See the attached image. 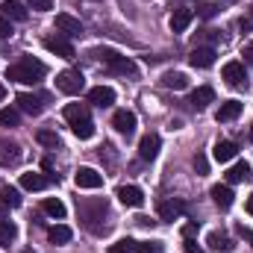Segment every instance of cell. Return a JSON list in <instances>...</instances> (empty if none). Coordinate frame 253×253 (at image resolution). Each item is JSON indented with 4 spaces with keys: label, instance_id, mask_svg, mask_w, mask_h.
Returning a JSON list of instances; mask_svg holds the SVG:
<instances>
[{
    "label": "cell",
    "instance_id": "obj_15",
    "mask_svg": "<svg viewBox=\"0 0 253 253\" xmlns=\"http://www.w3.org/2000/svg\"><path fill=\"white\" fill-rule=\"evenodd\" d=\"M118 200L124 203V206H132V209H138L141 203H144V194H141V189L138 186H118Z\"/></svg>",
    "mask_w": 253,
    "mask_h": 253
},
{
    "label": "cell",
    "instance_id": "obj_21",
    "mask_svg": "<svg viewBox=\"0 0 253 253\" xmlns=\"http://www.w3.org/2000/svg\"><path fill=\"white\" fill-rule=\"evenodd\" d=\"M50 180H56V177H42V174H21V189L27 191H42Z\"/></svg>",
    "mask_w": 253,
    "mask_h": 253
},
{
    "label": "cell",
    "instance_id": "obj_31",
    "mask_svg": "<svg viewBox=\"0 0 253 253\" xmlns=\"http://www.w3.org/2000/svg\"><path fill=\"white\" fill-rule=\"evenodd\" d=\"M0 200H3L9 209H15V206H21V191L12 189V186H3V189H0Z\"/></svg>",
    "mask_w": 253,
    "mask_h": 253
},
{
    "label": "cell",
    "instance_id": "obj_22",
    "mask_svg": "<svg viewBox=\"0 0 253 253\" xmlns=\"http://www.w3.org/2000/svg\"><path fill=\"white\" fill-rule=\"evenodd\" d=\"M245 180H251V165L248 162H236L227 171V186H236V183H245Z\"/></svg>",
    "mask_w": 253,
    "mask_h": 253
},
{
    "label": "cell",
    "instance_id": "obj_3",
    "mask_svg": "<svg viewBox=\"0 0 253 253\" xmlns=\"http://www.w3.org/2000/svg\"><path fill=\"white\" fill-rule=\"evenodd\" d=\"M94 56L103 62L106 71H112V74H121V77H135V62L129 59V56H121L118 50H112V47H100V50H94Z\"/></svg>",
    "mask_w": 253,
    "mask_h": 253
},
{
    "label": "cell",
    "instance_id": "obj_38",
    "mask_svg": "<svg viewBox=\"0 0 253 253\" xmlns=\"http://www.w3.org/2000/svg\"><path fill=\"white\" fill-rule=\"evenodd\" d=\"M33 9H39V12H47V9H53V0H27Z\"/></svg>",
    "mask_w": 253,
    "mask_h": 253
},
{
    "label": "cell",
    "instance_id": "obj_24",
    "mask_svg": "<svg viewBox=\"0 0 253 253\" xmlns=\"http://www.w3.org/2000/svg\"><path fill=\"white\" fill-rule=\"evenodd\" d=\"M236 153H239V147H236L233 141H218V144H215V150H212V156H215L218 162H233V159H236Z\"/></svg>",
    "mask_w": 253,
    "mask_h": 253
},
{
    "label": "cell",
    "instance_id": "obj_19",
    "mask_svg": "<svg viewBox=\"0 0 253 253\" xmlns=\"http://www.w3.org/2000/svg\"><path fill=\"white\" fill-rule=\"evenodd\" d=\"M65 121L71 126L83 124V121H91V118H88V106H85V103H68V106H65Z\"/></svg>",
    "mask_w": 253,
    "mask_h": 253
},
{
    "label": "cell",
    "instance_id": "obj_4",
    "mask_svg": "<svg viewBox=\"0 0 253 253\" xmlns=\"http://www.w3.org/2000/svg\"><path fill=\"white\" fill-rule=\"evenodd\" d=\"M56 88H59L62 94H80V91L85 88V77H83V71H77V68L62 71V74L56 77Z\"/></svg>",
    "mask_w": 253,
    "mask_h": 253
},
{
    "label": "cell",
    "instance_id": "obj_34",
    "mask_svg": "<svg viewBox=\"0 0 253 253\" xmlns=\"http://www.w3.org/2000/svg\"><path fill=\"white\" fill-rule=\"evenodd\" d=\"M71 129H74V135H77V138H83V141L94 135V124H91V121H83V124H74Z\"/></svg>",
    "mask_w": 253,
    "mask_h": 253
},
{
    "label": "cell",
    "instance_id": "obj_35",
    "mask_svg": "<svg viewBox=\"0 0 253 253\" xmlns=\"http://www.w3.org/2000/svg\"><path fill=\"white\" fill-rule=\"evenodd\" d=\"M18 121H21L18 109H0V124L3 126H18Z\"/></svg>",
    "mask_w": 253,
    "mask_h": 253
},
{
    "label": "cell",
    "instance_id": "obj_28",
    "mask_svg": "<svg viewBox=\"0 0 253 253\" xmlns=\"http://www.w3.org/2000/svg\"><path fill=\"white\" fill-rule=\"evenodd\" d=\"M15 239H18V227H15L12 221H6V218H3V221H0V245H3V248H9Z\"/></svg>",
    "mask_w": 253,
    "mask_h": 253
},
{
    "label": "cell",
    "instance_id": "obj_25",
    "mask_svg": "<svg viewBox=\"0 0 253 253\" xmlns=\"http://www.w3.org/2000/svg\"><path fill=\"white\" fill-rule=\"evenodd\" d=\"M0 9H3V18H12V21H27V9H24L18 0H6Z\"/></svg>",
    "mask_w": 253,
    "mask_h": 253
},
{
    "label": "cell",
    "instance_id": "obj_29",
    "mask_svg": "<svg viewBox=\"0 0 253 253\" xmlns=\"http://www.w3.org/2000/svg\"><path fill=\"white\" fill-rule=\"evenodd\" d=\"M71 227H65V224H56V227H50V233H47V239L53 242V245H68L71 242Z\"/></svg>",
    "mask_w": 253,
    "mask_h": 253
},
{
    "label": "cell",
    "instance_id": "obj_27",
    "mask_svg": "<svg viewBox=\"0 0 253 253\" xmlns=\"http://www.w3.org/2000/svg\"><path fill=\"white\" fill-rule=\"evenodd\" d=\"M206 242H209V248H215V251H224V253L233 251V242H230V236H227V233H218V230H212Z\"/></svg>",
    "mask_w": 253,
    "mask_h": 253
},
{
    "label": "cell",
    "instance_id": "obj_45",
    "mask_svg": "<svg viewBox=\"0 0 253 253\" xmlns=\"http://www.w3.org/2000/svg\"><path fill=\"white\" fill-rule=\"evenodd\" d=\"M6 212H9V206H6V203L0 200V221H3V215H6Z\"/></svg>",
    "mask_w": 253,
    "mask_h": 253
},
{
    "label": "cell",
    "instance_id": "obj_20",
    "mask_svg": "<svg viewBox=\"0 0 253 253\" xmlns=\"http://www.w3.org/2000/svg\"><path fill=\"white\" fill-rule=\"evenodd\" d=\"M209 194H212V200H215L221 209H230V206H233V197H236V194H233V189H230L227 183H224V186H221V183H218V186H212V189H209Z\"/></svg>",
    "mask_w": 253,
    "mask_h": 253
},
{
    "label": "cell",
    "instance_id": "obj_23",
    "mask_svg": "<svg viewBox=\"0 0 253 253\" xmlns=\"http://www.w3.org/2000/svg\"><path fill=\"white\" fill-rule=\"evenodd\" d=\"M191 18H194L191 9H174V15H171V30H174V33H186V27L191 24Z\"/></svg>",
    "mask_w": 253,
    "mask_h": 253
},
{
    "label": "cell",
    "instance_id": "obj_50",
    "mask_svg": "<svg viewBox=\"0 0 253 253\" xmlns=\"http://www.w3.org/2000/svg\"><path fill=\"white\" fill-rule=\"evenodd\" d=\"M251 21H253V18H251Z\"/></svg>",
    "mask_w": 253,
    "mask_h": 253
},
{
    "label": "cell",
    "instance_id": "obj_16",
    "mask_svg": "<svg viewBox=\"0 0 253 253\" xmlns=\"http://www.w3.org/2000/svg\"><path fill=\"white\" fill-rule=\"evenodd\" d=\"M239 115H242V103H239V100H227V103L218 106L215 121H218V124H230V121H236Z\"/></svg>",
    "mask_w": 253,
    "mask_h": 253
},
{
    "label": "cell",
    "instance_id": "obj_37",
    "mask_svg": "<svg viewBox=\"0 0 253 253\" xmlns=\"http://www.w3.org/2000/svg\"><path fill=\"white\" fill-rule=\"evenodd\" d=\"M194 171H197V174H206V171H209V159H206L203 153L194 156Z\"/></svg>",
    "mask_w": 253,
    "mask_h": 253
},
{
    "label": "cell",
    "instance_id": "obj_12",
    "mask_svg": "<svg viewBox=\"0 0 253 253\" xmlns=\"http://www.w3.org/2000/svg\"><path fill=\"white\" fill-rule=\"evenodd\" d=\"M21 162V147L9 138H0V165L9 168V165H18Z\"/></svg>",
    "mask_w": 253,
    "mask_h": 253
},
{
    "label": "cell",
    "instance_id": "obj_46",
    "mask_svg": "<svg viewBox=\"0 0 253 253\" xmlns=\"http://www.w3.org/2000/svg\"><path fill=\"white\" fill-rule=\"evenodd\" d=\"M248 212L253 215V194H251V200H248Z\"/></svg>",
    "mask_w": 253,
    "mask_h": 253
},
{
    "label": "cell",
    "instance_id": "obj_49",
    "mask_svg": "<svg viewBox=\"0 0 253 253\" xmlns=\"http://www.w3.org/2000/svg\"><path fill=\"white\" fill-rule=\"evenodd\" d=\"M24 253H33V251H24Z\"/></svg>",
    "mask_w": 253,
    "mask_h": 253
},
{
    "label": "cell",
    "instance_id": "obj_10",
    "mask_svg": "<svg viewBox=\"0 0 253 253\" xmlns=\"http://www.w3.org/2000/svg\"><path fill=\"white\" fill-rule=\"evenodd\" d=\"M183 212H186V203H183V200H174V197H171V200H162V203H159V218L168 221V224H171V221H180Z\"/></svg>",
    "mask_w": 253,
    "mask_h": 253
},
{
    "label": "cell",
    "instance_id": "obj_48",
    "mask_svg": "<svg viewBox=\"0 0 253 253\" xmlns=\"http://www.w3.org/2000/svg\"><path fill=\"white\" fill-rule=\"evenodd\" d=\"M251 141H253V126H251Z\"/></svg>",
    "mask_w": 253,
    "mask_h": 253
},
{
    "label": "cell",
    "instance_id": "obj_43",
    "mask_svg": "<svg viewBox=\"0 0 253 253\" xmlns=\"http://www.w3.org/2000/svg\"><path fill=\"white\" fill-rule=\"evenodd\" d=\"M194 233H197V224H186V227H183V236H186V239H191Z\"/></svg>",
    "mask_w": 253,
    "mask_h": 253
},
{
    "label": "cell",
    "instance_id": "obj_32",
    "mask_svg": "<svg viewBox=\"0 0 253 253\" xmlns=\"http://www.w3.org/2000/svg\"><path fill=\"white\" fill-rule=\"evenodd\" d=\"M36 138H39V144H44V147H53V150L59 147V135H56L53 129H39Z\"/></svg>",
    "mask_w": 253,
    "mask_h": 253
},
{
    "label": "cell",
    "instance_id": "obj_17",
    "mask_svg": "<svg viewBox=\"0 0 253 253\" xmlns=\"http://www.w3.org/2000/svg\"><path fill=\"white\" fill-rule=\"evenodd\" d=\"M189 62L191 68H212L215 65V47H194Z\"/></svg>",
    "mask_w": 253,
    "mask_h": 253
},
{
    "label": "cell",
    "instance_id": "obj_41",
    "mask_svg": "<svg viewBox=\"0 0 253 253\" xmlns=\"http://www.w3.org/2000/svg\"><path fill=\"white\" fill-rule=\"evenodd\" d=\"M239 236H242L245 242H251V245H253V230H251V227H245V224H239Z\"/></svg>",
    "mask_w": 253,
    "mask_h": 253
},
{
    "label": "cell",
    "instance_id": "obj_44",
    "mask_svg": "<svg viewBox=\"0 0 253 253\" xmlns=\"http://www.w3.org/2000/svg\"><path fill=\"white\" fill-rule=\"evenodd\" d=\"M245 56H248V59H251V62H253V42H251V44H248V47H245Z\"/></svg>",
    "mask_w": 253,
    "mask_h": 253
},
{
    "label": "cell",
    "instance_id": "obj_9",
    "mask_svg": "<svg viewBox=\"0 0 253 253\" xmlns=\"http://www.w3.org/2000/svg\"><path fill=\"white\" fill-rule=\"evenodd\" d=\"M74 183H77L80 189H100V186H103V174H97L94 168H80V171L74 174Z\"/></svg>",
    "mask_w": 253,
    "mask_h": 253
},
{
    "label": "cell",
    "instance_id": "obj_30",
    "mask_svg": "<svg viewBox=\"0 0 253 253\" xmlns=\"http://www.w3.org/2000/svg\"><path fill=\"white\" fill-rule=\"evenodd\" d=\"M42 209H44L50 218H65V203L59 197H47V200L42 203Z\"/></svg>",
    "mask_w": 253,
    "mask_h": 253
},
{
    "label": "cell",
    "instance_id": "obj_14",
    "mask_svg": "<svg viewBox=\"0 0 253 253\" xmlns=\"http://www.w3.org/2000/svg\"><path fill=\"white\" fill-rule=\"evenodd\" d=\"M44 100L47 97H39V94H18V109L27 112V115H42Z\"/></svg>",
    "mask_w": 253,
    "mask_h": 253
},
{
    "label": "cell",
    "instance_id": "obj_39",
    "mask_svg": "<svg viewBox=\"0 0 253 253\" xmlns=\"http://www.w3.org/2000/svg\"><path fill=\"white\" fill-rule=\"evenodd\" d=\"M9 36H12V24H9V18L0 15V39H9Z\"/></svg>",
    "mask_w": 253,
    "mask_h": 253
},
{
    "label": "cell",
    "instance_id": "obj_7",
    "mask_svg": "<svg viewBox=\"0 0 253 253\" xmlns=\"http://www.w3.org/2000/svg\"><path fill=\"white\" fill-rule=\"evenodd\" d=\"M44 47H47L50 53L62 56V59H74V56H77L74 44H71V42H68L65 36H53V39H44Z\"/></svg>",
    "mask_w": 253,
    "mask_h": 253
},
{
    "label": "cell",
    "instance_id": "obj_42",
    "mask_svg": "<svg viewBox=\"0 0 253 253\" xmlns=\"http://www.w3.org/2000/svg\"><path fill=\"white\" fill-rule=\"evenodd\" d=\"M135 253H159V248H156V245H138Z\"/></svg>",
    "mask_w": 253,
    "mask_h": 253
},
{
    "label": "cell",
    "instance_id": "obj_5",
    "mask_svg": "<svg viewBox=\"0 0 253 253\" xmlns=\"http://www.w3.org/2000/svg\"><path fill=\"white\" fill-rule=\"evenodd\" d=\"M221 77H224L227 85H233V88H248V71H245L242 62H227L224 71H221Z\"/></svg>",
    "mask_w": 253,
    "mask_h": 253
},
{
    "label": "cell",
    "instance_id": "obj_33",
    "mask_svg": "<svg viewBox=\"0 0 253 253\" xmlns=\"http://www.w3.org/2000/svg\"><path fill=\"white\" fill-rule=\"evenodd\" d=\"M135 251H138V245L132 239H121V242H115L106 253H135Z\"/></svg>",
    "mask_w": 253,
    "mask_h": 253
},
{
    "label": "cell",
    "instance_id": "obj_26",
    "mask_svg": "<svg viewBox=\"0 0 253 253\" xmlns=\"http://www.w3.org/2000/svg\"><path fill=\"white\" fill-rule=\"evenodd\" d=\"M162 85H165V88H174V91H183V88L189 85V80H186V74H180V71H168V74L162 77Z\"/></svg>",
    "mask_w": 253,
    "mask_h": 253
},
{
    "label": "cell",
    "instance_id": "obj_13",
    "mask_svg": "<svg viewBox=\"0 0 253 253\" xmlns=\"http://www.w3.org/2000/svg\"><path fill=\"white\" fill-rule=\"evenodd\" d=\"M112 126H115L121 135H132V132H135V115H132L129 109H118V112L112 115Z\"/></svg>",
    "mask_w": 253,
    "mask_h": 253
},
{
    "label": "cell",
    "instance_id": "obj_40",
    "mask_svg": "<svg viewBox=\"0 0 253 253\" xmlns=\"http://www.w3.org/2000/svg\"><path fill=\"white\" fill-rule=\"evenodd\" d=\"M183 253H203V248H200L194 239H186V245H183Z\"/></svg>",
    "mask_w": 253,
    "mask_h": 253
},
{
    "label": "cell",
    "instance_id": "obj_18",
    "mask_svg": "<svg viewBox=\"0 0 253 253\" xmlns=\"http://www.w3.org/2000/svg\"><path fill=\"white\" fill-rule=\"evenodd\" d=\"M189 103L194 106V109H206L209 103H215V91H212V85H200V88H194Z\"/></svg>",
    "mask_w": 253,
    "mask_h": 253
},
{
    "label": "cell",
    "instance_id": "obj_11",
    "mask_svg": "<svg viewBox=\"0 0 253 253\" xmlns=\"http://www.w3.org/2000/svg\"><path fill=\"white\" fill-rule=\"evenodd\" d=\"M88 103H94V106L106 109V106H112V103H115V91H112L109 85H94V88H88Z\"/></svg>",
    "mask_w": 253,
    "mask_h": 253
},
{
    "label": "cell",
    "instance_id": "obj_8",
    "mask_svg": "<svg viewBox=\"0 0 253 253\" xmlns=\"http://www.w3.org/2000/svg\"><path fill=\"white\" fill-rule=\"evenodd\" d=\"M159 144H162V138H159L156 132H147V135L138 141V156H141L144 162H153L156 153H159Z\"/></svg>",
    "mask_w": 253,
    "mask_h": 253
},
{
    "label": "cell",
    "instance_id": "obj_1",
    "mask_svg": "<svg viewBox=\"0 0 253 253\" xmlns=\"http://www.w3.org/2000/svg\"><path fill=\"white\" fill-rule=\"evenodd\" d=\"M44 74H47V65L33 59V56H21L15 65L6 68V80L21 83V85H36V83L44 80Z\"/></svg>",
    "mask_w": 253,
    "mask_h": 253
},
{
    "label": "cell",
    "instance_id": "obj_47",
    "mask_svg": "<svg viewBox=\"0 0 253 253\" xmlns=\"http://www.w3.org/2000/svg\"><path fill=\"white\" fill-rule=\"evenodd\" d=\"M3 97H6V88H3V85H0V100H3Z\"/></svg>",
    "mask_w": 253,
    "mask_h": 253
},
{
    "label": "cell",
    "instance_id": "obj_36",
    "mask_svg": "<svg viewBox=\"0 0 253 253\" xmlns=\"http://www.w3.org/2000/svg\"><path fill=\"white\" fill-rule=\"evenodd\" d=\"M197 15L200 18H215L218 15V6L215 3H197Z\"/></svg>",
    "mask_w": 253,
    "mask_h": 253
},
{
    "label": "cell",
    "instance_id": "obj_2",
    "mask_svg": "<svg viewBox=\"0 0 253 253\" xmlns=\"http://www.w3.org/2000/svg\"><path fill=\"white\" fill-rule=\"evenodd\" d=\"M77 212H80V221L91 230V233H100V224L97 221H103L106 215H109V203L106 200H88V197H77Z\"/></svg>",
    "mask_w": 253,
    "mask_h": 253
},
{
    "label": "cell",
    "instance_id": "obj_6",
    "mask_svg": "<svg viewBox=\"0 0 253 253\" xmlns=\"http://www.w3.org/2000/svg\"><path fill=\"white\" fill-rule=\"evenodd\" d=\"M56 30L62 33L65 39H77V36H83V21L62 12V15H56Z\"/></svg>",
    "mask_w": 253,
    "mask_h": 253
}]
</instances>
